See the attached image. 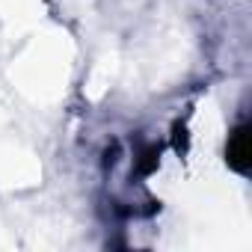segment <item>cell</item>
Wrapping results in <instances>:
<instances>
[{"instance_id":"1","label":"cell","mask_w":252,"mask_h":252,"mask_svg":"<svg viewBox=\"0 0 252 252\" xmlns=\"http://www.w3.org/2000/svg\"><path fill=\"white\" fill-rule=\"evenodd\" d=\"M228 163L237 172H246L249 169V134H246L243 125H240V128L231 134V140H228Z\"/></svg>"}]
</instances>
